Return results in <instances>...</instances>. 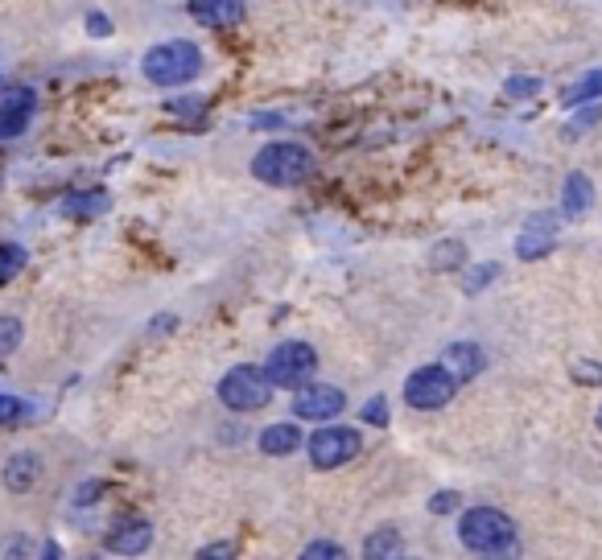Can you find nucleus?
Listing matches in <instances>:
<instances>
[{"label":"nucleus","instance_id":"1","mask_svg":"<svg viewBox=\"0 0 602 560\" xmlns=\"http://www.w3.org/2000/svg\"><path fill=\"white\" fill-rule=\"evenodd\" d=\"M252 173L264 186L289 190L314 178V153L306 145H297V140H273V145H264L252 157Z\"/></svg>","mask_w":602,"mask_h":560},{"label":"nucleus","instance_id":"2","mask_svg":"<svg viewBox=\"0 0 602 560\" xmlns=\"http://www.w3.org/2000/svg\"><path fill=\"white\" fill-rule=\"evenodd\" d=\"M458 540L471 548V552H483V556H504L516 548V523L495 511V507H471L458 523Z\"/></svg>","mask_w":602,"mask_h":560},{"label":"nucleus","instance_id":"3","mask_svg":"<svg viewBox=\"0 0 602 560\" xmlns=\"http://www.w3.org/2000/svg\"><path fill=\"white\" fill-rule=\"evenodd\" d=\"M141 70L153 87H182L203 70V54H198L194 42H161L145 54Z\"/></svg>","mask_w":602,"mask_h":560},{"label":"nucleus","instance_id":"4","mask_svg":"<svg viewBox=\"0 0 602 560\" xmlns=\"http://www.w3.org/2000/svg\"><path fill=\"white\" fill-rule=\"evenodd\" d=\"M264 375H269L273 388H285V392H301L306 383L318 375V350L301 338H289L281 342L269 359H264Z\"/></svg>","mask_w":602,"mask_h":560},{"label":"nucleus","instance_id":"5","mask_svg":"<svg viewBox=\"0 0 602 560\" xmlns=\"http://www.w3.org/2000/svg\"><path fill=\"white\" fill-rule=\"evenodd\" d=\"M458 375L446 367V363H429V367H417L409 379H405V404L417 408V412H438L446 408L454 396H458Z\"/></svg>","mask_w":602,"mask_h":560},{"label":"nucleus","instance_id":"6","mask_svg":"<svg viewBox=\"0 0 602 560\" xmlns=\"http://www.w3.org/2000/svg\"><path fill=\"white\" fill-rule=\"evenodd\" d=\"M219 400L231 412H260L264 404L273 400V383H269V375H264V367L240 363V367H231L219 379Z\"/></svg>","mask_w":602,"mask_h":560},{"label":"nucleus","instance_id":"7","mask_svg":"<svg viewBox=\"0 0 602 560\" xmlns=\"http://www.w3.org/2000/svg\"><path fill=\"white\" fill-rule=\"evenodd\" d=\"M359 429L351 425H322L318 433H310L306 449H310V462L318 470H339L347 466L351 458H359Z\"/></svg>","mask_w":602,"mask_h":560},{"label":"nucleus","instance_id":"8","mask_svg":"<svg viewBox=\"0 0 602 560\" xmlns=\"http://www.w3.org/2000/svg\"><path fill=\"white\" fill-rule=\"evenodd\" d=\"M104 544L116 556H141L153 544V523L145 515H116L108 536H104Z\"/></svg>","mask_w":602,"mask_h":560},{"label":"nucleus","instance_id":"9","mask_svg":"<svg viewBox=\"0 0 602 560\" xmlns=\"http://www.w3.org/2000/svg\"><path fill=\"white\" fill-rule=\"evenodd\" d=\"M347 408V396L339 388H301L297 400H293V416L297 420H318V425H326V420H334Z\"/></svg>","mask_w":602,"mask_h":560},{"label":"nucleus","instance_id":"10","mask_svg":"<svg viewBox=\"0 0 602 560\" xmlns=\"http://www.w3.org/2000/svg\"><path fill=\"white\" fill-rule=\"evenodd\" d=\"M557 248V219L553 215H532L516 239V256L520 260H541Z\"/></svg>","mask_w":602,"mask_h":560},{"label":"nucleus","instance_id":"11","mask_svg":"<svg viewBox=\"0 0 602 560\" xmlns=\"http://www.w3.org/2000/svg\"><path fill=\"white\" fill-rule=\"evenodd\" d=\"M186 13H190L198 25H207V29H231V25L244 21L248 0H190Z\"/></svg>","mask_w":602,"mask_h":560},{"label":"nucleus","instance_id":"12","mask_svg":"<svg viewBox=\"0 0 602 560\" xmlns=\"http://www.w3.org/2000/svg\"><path fill=\"white\" fill-rule=\"evenodd\" d=\"M33 116V91L29 87H9L0 95V140H13L25 132Z\"/></svg>","mask_w":602,"mask_h":560},{"label":"nucleus","instance_id":"13","mask_svg":"<svg viewBox=\"0 0 602 560\" xmlns=\"http://www.w3.org/2000/svg\"><path fill=\"white\" fill-rule=\"evenodd\" d=\"M38 482H42V458L38 453H13L9 466H5V486L13 490V495H29Z\"/></svg>","mask_w":602,"mask_h":560},{"label":"nucleus","instance_id":"14","mask_svg":"<svg viewBox=\"0 0 602 560\" xmlns=\"http://www.w3.org/2000/svg\"><path fill=\"white\" fill-rule=\"evenodd\" d=\"M260 453H269V458H289V453L301 449V429L293 425V420H277V425L260 429Z\"/></svg>","mask_w":602,"mask_h":560},{"label":"nucleus","instance_id":"15","mask_svg":"<svg viewBox=\"0 0 602 560\" xmlns=\"http://www.w3.org/2000/svg\"><path fill=\"white\" fill-rule=\"evenodd\" d=\"M458 379H475L483 367H487V355L475 346V342H454V346H446V359H442Z\"/></svg>","mask_w":602,"mask_h":560},{"label":"nucleus","instance_id":"16","mask_svg":"<svg viewBox=\"0 0 602 560\" xmlns=\"http://www.w3.org/2000/svg\"><path fill=\"white\" fill-rule=\"evenodd\" d=\"M590 202H594L590 178H586V173H570V178H565V186H561V210H565L570 219H582L586 210H590Z\"/></svg>","mask_w":602,"mask_h":560},{"label":"nucleus","instance_id":"17","mask_svg":"<svg viewBox=\"0 0 602 560\" xmlns=\"http://www.w3.org/2000/svg\"><path fill=\"white\" fill-rule=\"evenodd\" d=\"M62 210H66V215H75V219H95V215H104V210H108V194L104 190H71L62 198Z\"/></svg>","mask_w":602,"mask_h":560},{"label":"nucleus","instance_id":"18","mask_svg":"<svg viewBox=\"0 0 602 560\" xmlns=\"http://www.w3.org/2000/svg\"><path fill=\"white\" fill-rule=\"evenodd\" d=\"M594 99H602V70H590L586 79H578L570 91L561 95L565 108H582V103H594Z\"/></svg>","mask_w":602,"mask_h":560},{"label":"nucleus","instance_id":"19","mask_svg":"<svg viewBox=\"0 0 602 560\" xmlns=\"http://www.w3.org/2000/svg\"><path fill=\"white\" fill-rule=\"evenodd\" d=\"M400 552H405V544H400L396 528H380V532L367 536V544H363L367 560H384V556H400Z\"/></svg>","mask_w":602,"mask_h":560},{"label":"nucleus","instance_id":"20","mask_svg":"<svg viewBox=\"0 0 602 560\" xmlns=\"http://www.w3.org/2000/svg\"><path fill=\"white\" fill-rule=\"evenodd\" d=\"M429 264L438 268V272H454V268H462V264H466V248H462L458 239H442L438 248H433Z\"/></svg>","mask_w":602,"mask_h":560},{"label":"nucleus","instance_id":"21","mask_svg":"<svg viewBox=\"0 0 602 560\" xmlns=\"http://www.w3.org/2000/svg\"><path fill=\"white\" fill-rule=\"evenodd\" d=\"M29 264V252L21 243H0V285H9V280Z\"/></svg>","mask_w":602,"mask_h":560},{"label":"nucleus","instance_id":"22","mask_svg":"<svg viewBox=\"0 0 602 560\" xmlns=\"http://www.w3.org/2000/svg\"><path fill=\"white\" fill-rule=\"evenodd\" d=\"M495 276H499V264H475L471 272L462 276V289H466V293H479V289H487V285H491Z\"/></svg>","mask_w":602,"mask_h":560},{"label":"nucleus","instance_id":"23","mask_svg":"<svg viewBox=\"0 0 602 560\" xmlns=\"http://www.w3.org/2000/svg\"><path fill=\"white\" fill-rule=\"evenodd\" d=\"M570 375H574V383H582V388H602V363H594V359H578L570 367Z\"/></svg>","mask_w":602,"mask_h":560},{"label":"nucleus","instance_id":"24","mask_svg":"<svg viewBox=\"0 0 602 560\" xmlns=\"http://www.w3.org/2000/svg\"><path fill=\"white\" fill-rule=\"evenodd\" d=\"M21 322L17 318H0V359H5V355H13V350L21 346Z\"/></svg>","mask_w":602,"mask_h":560},{"label":"nucleus","instance_id":"25","mask_svg":"<svg viewBox=\"0 0 602 560\" xmlns=\"http://www.w3.org/2000/svg\"><path fill=\"white\" fill-rule=\"evenodd\" d=\"M602 120V103H590V108H582L570 124H565V136H578V132H586V128H594Z\"/></svg>","mask_w":602,"mask_h":560},{"label":"nucleus","instance_id":"26","mask_svg":"<svg viewBox=\"0 0 602 560\" xmlns=\"http://www.w3.org/2000/svg\"><path fill=\"white\" fill-rule=\"evenodd\" d=\"M17 420H25V400L0 392V425H17Z\"/></svg>","mask_w":602,"mask_h":560},{"label":"nucleus","instance_id":"27","mask_svg":"<svg viewBox=\"0 0 602 560\" xmlns=\"http://www.w3.org/2000/svg\"><path fill=\"white\" fill-rule=\"evenodd\" d=\"M512 99H528V95H541V79H524V75H516V79H508V87H504Z\"/></svg>","mask_w":602,"mask_h":560},{"label":"nucleus","instance_id":"28","mask_svg":"<svg viewBox=\"0 0 602 560\" xmlns=\"http://www.w3.org/2000/svg\"><path fill=\"white\" fill-rule=\"evenodd\" d=\"M363 420H367V425H388V400H384V396H376L372 404L363 408Z\"/></svg>","mask_w":602,"mask_h":560},{"label":"nucleus","instance_id":"29","mask_svg":"<svg viewBox=\"0 0 602 560\" xmlns=\"http://www.w3.org/2000/svg\"><path fill=\"white\" fill-rule=\"evenodd\" d=\"M429 511H433V515L458 511V495H454V490H438V495H433V503H429Z\"/></svg>","mask_w":602,"mask_h":560},{"label":"nucleus","instance_id":"30","mask_svg":"<svg viewBox=\"0 0 602 560\" xmlns=\"http://www.w3.org/2000/svg\"><path fill=\"white\" fill-rule=\"evenodd\" d=\"M170 112L174 116H198V112H203V99H174Z\"/></svg>","mask_w":602,"mask_h":560},{"label":"nucleus","instance_id":"31","mask_svg":"<svg viewBox=\"0 0 602 560\" xmlns=\"http://www.w3.org/2000/svg\"><path fill=\"white\" fill-rule=\"evenodd\" d=\"M87 29L99 33V38H108V33H112V21H108L104 13H91V17H87Z\"/></svg>","mask_w":602,"mask_h":560},{"label":"nucleus","instance_id":"32","mask_svg":"<svg viewBox=\"0 0 602 560\" xmlns=\"http://www.w3.org/2000/svg\"><path fill=\"white\" fill-rule=\"evenodd\" d=\"M306 556H343V548H339V544H330V540H318V544L306 548Z\"/></svg>","mask_w":602,"mask_h":560},{"label":"nucleus","instance_id":"33","mask_svg":"<svg viewBox=\"0 0 602 560\" xmlns=\"http://www.w3.org/2000/svg\"><path fill=\"white\" fill-rule=\"evenodd\" d=\"M198 556H203V560H211V556H236V544H211V548H203Z\"/></svg>","mask_w":602,"mask_h":560},{"label":"nucleus","instance_id":"34","mask_svg":"<svg viewBox=\"0 0 602 560\" xmlns=\"http://www.w3.org/2000/svg\"><path fill=\"white\" fill-rule=\"evenodd\" d=\"M157 330H174V318H157V322H153V334H157Z\"/></svg>","mask_w":602,"mask_h":560},{"label":"nucleus","instance_id":"35","mask_svg":"<svg viewBox=\"0 0 602 560\" xmlns=\"http://www.w3.org/2000/svg\"><path fill=\"white\" fill-rule=\"evenodd\" d=\"M598 429H602V408H598Z\"/></svg>","mask_w":602,"mask_h":560},{"label":"nucleus","instance_id":"36","mask_svg":"<svg viewBox=\"0 0 602 560\" xmlns=\"http://www.w3.org/2000/svg\"><path fill=\"white\" fill-rule=\"evenodd\" d=\"M0 91H5V79H0Z\"/></svg>","mask_w":602,"mask_h":560}]
</instances>
